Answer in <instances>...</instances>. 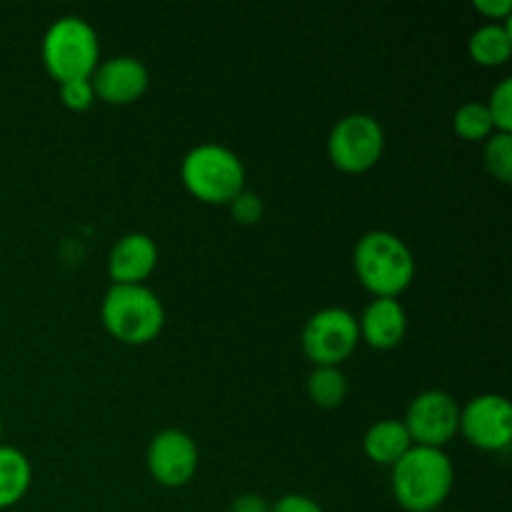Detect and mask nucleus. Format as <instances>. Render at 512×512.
Segmentation results:
<instances>
[{
  "label": "nucleus",
  "mask_w": 512,
  "mask_h": 512,
  "mask_svg": "<svg viewBox=\"0 0 512 512\" xmlns=\"http://www.w3.org/2000/svg\"><path fill=\"white\" fill-rule=\"evenodd\" d=\"M390 470L393 495L405 512H435L453 493L455 470L445 450L413 445Z\"/></svg>",
  "instance_id": "obj_1"
},
{
  "label": "nucleus",
  "mask_w": 512,
  "mask_h": 512,
  "mask_svg": "<svg viewBox=\"0 0 512 512\" xmlns=\"http://www.w3.org/2000/svg\"><path fill=\"white\" fill-rule=\"evenodd\" d=\"M353 268L373 298H398L415 278V255L390 230H370L355 243Z\"/></svg>",
  "instance_id": "obj_2"
},
{
  "label": "nucleus",
  "mask_w": 512,
  "mask_h": 512,
  "mask_svg": "<svg viewBox=\"0 0 512 512\" xmlns=\"http://www.w3.org/2000/svg\"><path fill=\"white\" fill-rule=\"evenodd\" d=\"M100 320L110 338L140 348L163 333L165 308L148 285H110L100 305Z\"/></svg>",
  "instance_id": "obj_3"
},
{
  "label": "nucleus",
  "mask_w": 512,
  "mask_h": 512,
  "mask_svg": "<svg viewBox=\"0 0 512 512\" xmlns=\"http://www.w3.org/2000/svg\"><path fill=\"white\" fill-rule=\"evenodd\" d=\"M180 180L200 203L228 205L240 190H245V165L238 153L225 145L200 143L185 153Z\"/></svg>",
  "instance_id": "obj_4"
},
{
  "label": "nucleus",
  "mask_w": 512,
  "mask_h": 512,
  "mask_svg": "<svg viewBox=\"0 0 512 512\" xmlns=\"http://www.w3.org/2000/svg\"><path fill=\"white\" fill-rule=\"evenodd\" d=\"M40 58L45 70L53 80L68 83V80L90 78L100 65V43L98 33L88 20L78 15L58 18L43 35Z\"/></svg>",
  "instance_id": "obj_5"
},
{
  "label": "nucleus",
  "mask_w": 512,
  "mask_h": 512,
  "mask_svg": "<svg viewBox=\"0 0 512 512\" xmlns=\"http://www.w3.org/2000/svg\"><path fill=\"white\" fill-rule=\"evenodd\" d=\"M383 150V125L368 113L343 115L328 135V158L340 173H368L380 163Z\"/></svg>",
  "instance_id": "obj_6"
},
{
  "label": "nucleus",
  "mask_w": 512,
  "mask_h": 512,
  "mask_svg": "<svg viewBox=\"0 0 512 512\" xmlns=\"http://www.w3.org/2000/svg\"><path fill=\"white\" fill-rule=\"evenodd\" d=\"M305 358L313 365L340 368L360 345L358 318L345 308H323L310 315L300 335Z\"/></svg>",
  "instance_id": "obj_7"
},
{
  "label": "nucleus",
  "mask_w": 512,
  "mask_h": 512,
  "mask_svg": "<svg viewBox=\"0 0 512 512\" xmlns=\"http://www.w3.org/2000/svg\"><path fill=\"white\" fill-rule=\"evenodd\" d=\"M403 423L413 445L443 450L458 435L460 405L445 390H425L410 400Z\"/></svg>",
  "instance_id": "obj_8"
},
{
  "label": "nucleus",
  "mask_w": 512,
  "mask_h": 512,
  "mask_svg": "<svg viewBox=\"0 0 512 512\" xmlns=\"http://www.w3.org/2000/svg\"><path fill=\"white\" fill-rule=\"evenodd\" d=\"M458 433L473 448L485 453H500L510 448L512 408L510 400L498 393H485L460 408Z\"/></svg>",
  "instance_id": "obj_9"
},
{
  "label": "nucleus",
  "mask_w": 512,
  "mask_h": 512,
  "mask_svg": "<svg viewBox=\"0 0 512 512\" xmlns=\"http://www.w3.org/2000/svg\"><path fill=\"white\" fill-rule=\"evenodd\" d=\"M150 478L163 488H183L195 478L200 465V453L195 440L185 430H160L145 453Z\"/></svg>",
  "instance_id": "obj_10"
},
{
  "label": "nucleus",
  "mask_w": 512,
  "mask_h": 512,
  "mask_svg": "<svg viewBox=\"0 0 512 512\" xmlns=\"http://www.w3.org/2000/svg\"><path fill=\"white\" fill-rule=\"evenodd\" d=\"M95 100L108 105H130L145 95L150 85V73L143 60L133 55H115L103 60L90 75Z\"/></svg>",
  "instance_id": "obj_11"
},
{
  "label": "nucleus",
  "mask_w": 512,
  "mask_h": 512,
  "mask_svg": "<svg viewBox=\"0 0 512 512\" xmlns=\"http://www.w3.org/2000/svg\"><path fill=\"white\" fill-rule=\"evenodd\" d=\"M158 268V245L145 233H128L108 255V275L113 285H145Z\"/></svg>",
  "instance_id": "obj_12"
},
{
  "label": "nucleus",
  "mask_w": 512,
  "mask_h": 512,
  "mask_svg": "<svg viewBox=\"0 0 512 512\" xmlns=\"http://www.w3.org/2000/svg\"><path fill=\"white\" fill-rule=\"evenodd\" d=\"M360 340L375 350H393L408 333V313L398 298H373L358 318Z\"/></svg>",
  "instance_id": "obj_13"
},
{
  "label": "nucleus",
  "mask_w": 512,
  "mask_h": 512,
  "mask_svg": "<svg viewBox=\"0 0 512 512\" xmlns=\"http://www.w3.org/2000/svg\"><path fill=\"white\" fill-rule=\"evenodd\" d=\"M410 448H413V440L403 420H378L363 435V453L375 465H385V468H393Z\"/></svg>",
  "instance_id": "obj_14"
},
{
  "label": "nucleus",
  "mask_w": 512,
  "mask_h": 512,
  "mask_svg": "<svg viewBox=\"0 0 512 512\" xmlns=\"http://www.w3.org/2000/svg\"><path fill=\"white\" fill-rule=\"evenodd\" d=\"M33 485V465L23 450L0 445V510L18 505Z\"/></svg>",
  "instance_id": "obj_15"
},
{
  "label": "nucleus",
  "mask_w": 512,
  "mask_h": 512,
  "mask_svg": "<svg viewBox=\"0 0 512 512\" xmlns=\"http://www.w3.org/2000/svg\"><path fill=\"white\" fill-rule=\"evenodd\" d=\"M512 30L508 23H485L470 35L468 55L483 68H500L510 60Z\"/></svg>",
  "instance_id": "obj_16"
},
{
  "label": "nucleus",
  "mask_w": 512,
  "mask_h": 512,
  "mask_svg": "<svg viewBox=\"0 0 512 512\" xmlns=\"http://www.w3.org/2000/svg\"><path fill=\"white\" fill-rule=\"evenodd\" d=\"M308 398L313 405L323 410H335L348 398V378L340 368H328V365H315L313 373L308 375Z\"/></svg>",
  "instance_id": "obj_17"
},
{
  "label": "nucleus",
  "mask_w": 512,
  "mask_h": 512,
  "mask_svg": "<svg viewBox=\"0 0 512 512\" xmlns=\"http://www.w3.org/2000/svg\"><path fill=\"white\" fill-rule=\"evenodd\" d=\"M453 128L468 143H485L495 133L493 118L488 113V105L480 100L463 103L453 115Z\"/></svg>",
  "instance_id": "obj_18"
},
{
  "label": "nucleus",
  "mask_w": 512,
  "mask_h": 512,
  "mask_svg": "<svg viewBox=\"0 0 512 512\" xmlns=\"http://www.w3.org/2000/svg\"><path fill=\"white\" fill-rule=\"evenodd\" d=\"M483 163L498 183L512 180V133H493L483 143Z\"/></svg>",
  "instance_id": "obj_19"
},
{
  "label": "nucleus",
  "mask_w": 512,
  "mask_h": 512,
  "mask_svg": "<svg viewBox=\"0 0 512 512\" xmlns=\"http://www.w3.org/2000/svg\"><path fill=\"white\" fill-rule=\"evenodd\" d=\"M485 105L493 118L495 133H512V78L500 80Z\"/></svg>",
  "instance_id": "obj_20"
},
{
  "label": "nucleus",
  "mask_w": 512,
  "mask_h": 512,
  "mask_svg": "<svg viewBox=\"0 0 512 512\" xmlns=\"http://www.w3.org/2000/svg\"><path fill=\"white\" fill-rule=\"evenodd\" d=\"M230 215L235 223L240 225H258L265 215V203L258 193L253 190H240L233 200L228 203Z\"/></svg>",
  "instance_id": "obj_21"
},
{
  "label": "nucleus",
  "mask_w": 512,
  "mask_h": 512,
  "mask_svg": "<svg viewBox=\"0 0 512 512\" xmlns=\"http://www.w3.org/2000/svg\"><path fill=\"white\" fill-rule=\"evenodd\" d=\"M60 103L68 110H73V113H85L95 103V90L90 78L60 83Z\"/></svg>",
  "instance_id": "obj_22"
},
{
  "label": "nucleus",
  "mask_w": 512,
  "mask_h": 512,
  "mask_svg": "<svg viewBox=\"0 0 512 512\" xmlns=\"http://www.w3.org/2000/svg\"><path fill=\"white\" fill-rule=\"evenodd\" d=\"M270 512H325V510L320 508L318 500L308 498V495L288 493L270 505Z\"/></svg>",
  "instance_id": "obj_23"
},
{
  "label": "nucleus",
  "mask_w": 512,
  "mask_h": 512,
  "mask_svg": "<svg viewBox=\"0 0 512 512\" xmlns=\"http://www.w3.org/2000/svg\"><path fill=\"white\" fill-rule=\"evenodd\" d=\"M473 5L490 23H508L512 13V0H475Z\"/></svg>",
  "instance_id": "obj_24"
},
{
  "label": "nucleus",
  "mask_w": 512,
  "mask_h": 512,
  "mask_svg": "<svg viewBox=\"0 0 512 512\" xmlns=\"http://www.w3.org/2000/svg\"><path fill=\"white\" fill-rule=\"evenodd\" d=\"M228 512H270V503L258 493H243L230 503Z\"/></svg>",
  "instance_id": "obj_25"
},
{
  "label": "nucleus",
  "mask_w": 512,
  "mask_h": 512,
  "mask_svg": "<svg viewBox=\"0 0 512 512\" xmlns=\"http://www.w3.org/2000/svg\"><path fill=\"white\" fill-rule=\"evenodd\" d=\"M0 435H3V418H0Z\"/></svg>",
  "instance_id": "obj_26"
},
{
  "label": "nucleus",
  "mask_w": 512,
  "mask_h": 512,
  "mask_svg": "<svg viewBox=\"0 0 512 512\" xmlns=\"http://www.w3.org/2000/svg\"><path fill=\"white\" fill-rule=\"evenodd\" d=\"M435 512H443V510H435Z\"/></svg>",
  "instance_id": "obj_27"
}]
</instances>
